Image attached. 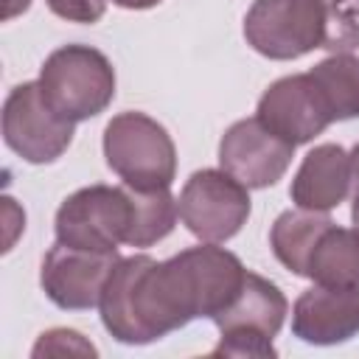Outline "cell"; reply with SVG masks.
Listing matches in <instances>:
<instances>
[{"mask_svg": "<svg viewBox=\"0 0 359 359\" xmlns=\"http://www.w3.org/2000/svg\"><path fill=\"white\" fill-rule=\"evenodd\" d=\"M98 311L121 345H149L191 323L168 261L151 255H126L115 264Z\"/></svg>", "mask_w": 359, "mask_h": 359, "instance_id": "cell-1", "label": "cell"}, {"mask_svg": "<svg viewBox=\"0 0 359 359\" xmlns=\"http://www.w3.org/2000/svg\"><path fill=\"white\" fill-rule=\"evenodd\" d=\"M104 160L126 188L163 191L177 177V146L146 112L126 109L104 126Z\"/></svg>", "mask_w": 359, "mask_h": 359, "instance_id": "cell-2", "label": "cell"}, {"mask_svg": "<svg viewBox=\"0 0 359 359\" xmlns=\"http://www.w3.org/2000/svg\"><path fill=\"white\" fill-rule=\"evenodd\" d=\"M36 81L50 109L73 123L101 115L115 98V67L90 45H62L48 53Z\"/></svg>", "mask_w": 359, "mask_h": 359, "instance_id": "cell-3", "label": "cell"}, {"mask_svg": "<svg viewBox=\"0 0 359 359\" xmlns=\"http://www.w3.org/2000/svg\"><path fill=\"white\" fill-rule=\"evenodd\" d=\"M289 314V300L278 283L258 272H247L244 286L233 303L213 317L219 328V342L213 356H275L272 339L278 337Z\"/></svg>", "mask_w": 359, "mask_h": 359, "instance_id": "cell-4", "label": "cell"}, {"mask_svg": "<svg viewBox=\"0 0 359 359\" xmlns=\"http://www.w3.org/2000/svg\"><path fill=\"white\" fill-rule=\"evenodd\" d=\"M135 216L132 188L87 185L73 191L56 210L53 233L56 241L93 252H118L126 244Z\"/></svg>", "mask_w": 359, "mask_h": 359, "instance_id": "cell-5", "label": "cell"}, {"mask_svg": "<svg viewBox=\"0 0 359 359\" xmlns=\"http://www.w3.org/2000/svg\"><path fill=\"white\" fill-rule=\"evenodd\" d=\"M244 39L275 62L311 53L325 42L323 0H252L244 14Z\"/></svg>", "mask_w": 359, "mask_h": 359, "instance_id": "cell-6", "label": "cell"}, {"mask_svg": "<svg viewBox=\"0 0 359 359\" xmlns=\"http://www.w3.org/2000/svg\"><path fill=\"white\" fill-rule=\"evenodd\" d=\"M250 188L224 168L194 171L177 199L180 222L199 241H227L250 219Z\"/></svg>", "mask_w": 359, "mask_h": 359, "instance_id": "cell-7", "label": "cell"}, {"mask_svg": "<svg viewBox=\"0 0 359 359\" xmlns=\"http://www.w3.org/2000/svg\"><path fill=\"white\" fill-rule=\"evenodd\" d=\"M76 123L65 121L45 101L39 81H22L11 87L3 104V140L31 165L59 160L73 143Z\"/></svg>", "mask_w": 359, "mask_h": 359, "instance_id": "cell-8", "label": "cell"}, {"mask_svg": "<svg viewBox=\"0 0 359 359\" xmlns=\"http://www.w3.org/2000/svg\"><path fill=\"white\" fill-rule=\"evenodd\" d=\"M168 264L177 275L180 294L191 320H213L219 311H224L244 286V278L250 272L236 252L216 247L213 241L188 247L171 255Z\"/></svg>", "mask_w": 359, "mask_h": 359, "instance_id": "cell-9", "label": "cell"}, {"mask_svg": "<svg viewBox=\"0 0 359 359\" xmlns=\"http://www.w3.org/2000/svg\"><path fill=\"white\" fill-rule=\"evenodd\" d=\"M118 261V252H93L56 241L42 258V292L53 306L65 311L95 309Z\"/></svg>", "mask_w": 359, "mask_h": 359, "instance_id": "cell-10", "label": "cell"}, {"mask_svg": "<svg viewBox=\"0 0 359 359\" xmlns=\"http://www.w3.org/2000/svg\"><path fill=\"white\" fill-rule=\"evenodd\" d=\"M255 118L294 149L311 143L334 123L328 104L309 70L272 81L258 98Z\"/></svg>", "mask_w": 359, "mask_h": 359, "instance_id": "cell-11", "label": "cell"}, {"mask_svg": "<svg viewBox=\"0 0 359 359\" xmlns=\"http://www.w3.org/2000/svg\"><path fill=\"white\" fill-rule=\"evenodd\" d=\"M294 146L269 132L255 115L227 126L219 140V165L247 188H269L289 171Z\"/></svg>", "mask_w": 359, "mask_h": 359, "instance_id": "cell-12", "label": "cell"}, {"mask_svg": "<svg viewBox=\"0 0 359 359\" xmlns=\"http://www.w3.org/2000/svg\"><path fill=\"white\" fill-rule=\"evenodd\" d=\"M292 334L306 345H342L359 334V292L314 283L292 306Z\"/></svg>", "mask_w": 359, "mask_h": 359, "instance_id": "cell-13", "label": "cell"}, {"mask_svg": "<svg viewBox=\"0 0 359 359\" xmlns=\"http://www.w3.org/2000/svg\"><path fill=\"white\" fill-rule=\"evenodd\" d=\"M351 194V157L339 143L314 146L292 177L289 199L294 208L328 213Z\"/></svg>", "mask_w": 359, "mask_h": 359, "instance_id": "cell-14", "label": "cell"}, {"mask_svg": "<svg viewBox=\"0 0 359 359\" xmlns=\"http://www.w3.org/2000/svg\"><path fill=\"white\" fill-rule=\"evenodd\" d=\"M303 278L328 289L359 292V230L331 222L314 241Z\"/></svg>", "mask_w": 359, "mask_h": 359, "instance_id": "cell-15", "label": "cell"}, {"mask_svg": "<svg viewBox=\"0 0 359 359\" xmlns=\"http://www.w3.org/2000/svg\"><path fill=\"white\" fill-rule=\"evenodd\" d=\"M334 219L328 213H317V210H283L272 227H269V247L272 255L292 272V275H306V261L309 252L314 247V241L320 238V233L331 224Z\"/></svg>", "mask_w": 359, "mask_h": 359, "instance_id": "cell-16", "label": "cell"}, {"mask_svg": "<svg viewBox=\"0 0 359 359\" xmlns=\"http://www.w3.org/2000/svg\"><path fill=\"white\" fill-rule=\"evenodd\" d=\"M309 76L320 87L334 121L359 118V56L331 53L317 62Z\"/></svg>", "mask_w": 359, "mask_h": 359, "instance_id": "cell-17", "label": "cell"}, {"mask_svg": "<svg viewBox=\"0 0 359 359\" xmlns=\"http://www.w3.org/2000/svg\"><path fill=\"white\" fill-rule=\"evenodd\" d=\"M132 202H135V216H132V227L126 236L129 247H151L174 230L180 210H177V199L171 196L168 188H163V191H135L132 188Z\"/></svg>", "mask_w": 359, "mask_h": 359, "instance_id": "cell-18", "label": "cell"}, {"mask_svg": "<svg viewBox=\"0 0 359 359\" xmlns=\"http://www.w3.org/2000/svg\"><path fill=\"white\" fill-rule=\"evenodd\" d=\"M325 42L323 50L351 53L359 48V0H323Z\"/></svg>", "mask_w": 359, "mask_h": 359, "instance_id": "cell-19", "label": "cell"}, {"mask_svg": "<svg viewBox=\"0 0 359 359\" xmlns=\"http://www.w3.org/2000/svg\"><path fill=\"white\" fill-rule=\"evenodd\" d=\"M31 356H98V348L73 328H50L39 334L36 345L31 348Z\"/></svg>", "mask_w": 359, "mask_h": 359, "instance_id": "cell-20", "label": "cell"}, {"mask_svg": "<svg viewBox=\"0 0 359 359\" xmlns=\"http://www.w3.org/2000/svg\"><path fill=\"white\" fill-rule=\"evenodd\" d=\"M45 3L56 17L67 22H81V25L98 22L107 11V0H45Z\"/></svg>", "mask_w": 359, "mask_h": 359, "instance_id": "cell-21", "label": "cell"}, {"mask_svg": "<svg viewBox=\"0 0 359 359\" xmlns=\"http://www.w3.org/2000/svg\"><path fill=\"white\" fill-rule=\"evenodd\" d=\"M348 157H351V196L353 202H359V143L348 151Z\"/></svg>", "mask_w": 359, "mask_h": 359, "instance_id": "cell-22", "label": "cell"}, {"mask_svg": "<svg viewBox=\"0 0 359 359\" xmlns=\"http://www.w3.org/2000/svg\"><path fill=\"white\" fill-rule=\"evenodd\" d=\"M112 3L121 6V8H129V11H146V8L160 6L163 0H112Z\"/></svg>", "mask_w": 359, "mask_h": 359, "instance_id": "cell-23", "label": "cell"}, {"mask_svg": "<svg viewBox=\"0 0 359 359\" xmlns=\"http://www.w3.org/2000/svg\"><path fill=\"white\" fill-rule=\"evenodd\" d=\"M28 6H31V0H8V6H6V20H11L14 14L25 11Z\"/></svg>", "mask_w": 359, "mask_h": 359, "instance_id": "cell-24", "label": "cell"}, {"mask_svg": "<svg viewBox=\"0 0 359 359\" xmlns=\"http://www.w3.org/2000/svg\"><path fill=\"white\" fill-rule=\"evenodd\" d=\"M351 219H353V227L359 230V202H353V210H351Z\"/></svg>", "mask_w": 359, "mask_h": 359, "instance_id": "cell-25", "label": "cell"}]
</instances>
